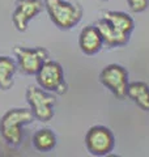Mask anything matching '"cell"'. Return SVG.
I'll return each mask as SVG.
<instances>
[{
	"mask_svg": "<svg viewBox=\"0 0 149 157\" xmlns=\"http://www.w3.org/2000/svg\"><path fill=\"white\" fill-rule=\"evenodd\" d=\"M103 20H106L114 29L126 36H130L133 29V20L131 16L123 12H106L103 14Z\"/></svg>",
	"mask_w": 149,
	"mask_h": 157,
	"instance_id": "cell-12",
	"label": "cell"
},
{
	"mask_svg": "<svg viewBox=\"0 0 149 157\" xmlns=\"http://www.w3.org/2000/svg\"><path fill=\"white\" fill-rule=\"evenodd\" d=\"M37 82L42 89L47 92H56L58 94H64L67 92V84L64 81L63 70L59 63L54 60H44L38 70Z\"/></svg>",
	"mask_w": 149,
	"mask_h": 157,
	"instance_id": "cell-3",
	"label": "cell"
},
{
	"mask_svg": "<svg viewBox=\"0 0 149 157\" xmlns=\"http://www.w3.org/2000/svg\"><path fill=\"white\" fill-rule=\"evenodd\" d=\"M14 54L17 56L18 66L21 68V71L28 73V75H36L43 64V62L47 60L48 58V52L42 47H16Z\"/></svg>",
	"mask_w": 149,
	"mask_h": 157,
	"instance_id": "cell-7",
	"label": "cell"
},
{
	"mask_svg": "<svg viewBox=\"0 0 149 157\" xmlns=\"http://www.w3.org/2000/svg\"><path fill=\"white\" fill-rule=\"evenodd\" d=\"M33 119V113L28 109H12L7 111L0 121V134L3 139L13 147L20 145L22 141V124L30 123Z\"/></svg>",
	"mask_w": 149,
	"mask_h": 157,
	"instance_id": "cell-1",
	"label": "cell"
},
{
	"mask_svg": "<svg viewBox=\"0 0 149 157\" xmlns=\"http://www.w3.org/2000/svg\"><path fill=\"white\" fill-rule=\"evenodd\" d=\"M14 72H16V63L13 59L0 56V89L8 90L12 86Z\"/></svg>",
	"mask_w": 149,
	"mask_h": 157,
	"instance_id": "cell-13",
	"label": "cell"
},
{
	"mask_svg": "<svg viewBox=\"0 0 149 157\" xmlns=\"http://www.w3.org/2000/svg\"><path fill=\"white\" fill-rule=\"evenodd\" d=\"M78 43H80V47L84 52L92 55V54H96L101 50L103 41L97 26H86L81 30Z\"/></svg>",
	"mask_w": 149,
	"mask_h": 157,
	"instance_id": "cell-9",
	"label": "cell"
},
{
	"mask_svg": "<svg viewBox=\"0 0 149 157\" xmlns=\"http://www.w3.org/2000/svg\"><path fill=\"white\" fill-rule=\"evenodd\" d=\"M86 148L94 156H105L114 147L113 132L102 126H94L88 131L85 137Z\"/></svg>",
	"mask_w": 149,
	"mask_h": 157,
	"instance_id": "cell-6",
	"label": "cell"
},
{
	"mask_svg": "<svg viewBox=\"0 0 149 157\" xmlns=\"http://www.w3.org/2000/svg\"><path fill=\"white\" fill-rule=\"evenodd\" d=\"M44 6L54 24L62 29H71L76 26L82 17L81 7L67 3L64 0H44Z\"/></svg>",
	"mask_w": 149,
	"mask_h": 157,
	"instance_id": "cell-2",
	"label": "cell"
},
{
	"mask_svg": "<svg viewBox=\"0 0 149 157\" xmlns=\"http://www.w3.org/2000/svg\"><path fill=\"white\" fill-rule=\"evenodd\" d=\"M127 96L136 102L140 109L149 111V86L143 81H135L128 84Z\"/></svg>",
	"mask_w": 149,
	"mask_h": 157,
	"instance_id": "cell-11",
	"label": "cell"
},
{
	"mask_svg": "<svg viewBox=\"0 0 149 157\" xmlns=\"http://www.w3.org/2000/svg\"><path fill=\"white\" fill-rule=\"evenodd\" d=\"M42 9H43V3L41 0H18L12 16L13 25L20 32L26 30L28 22L34 16H37Z\"/></svg>",
	"mask_w": 149,
	"mask_h": 157,
	"instance_id": "cell-8",
	"label": "cell"
},
{
	"mask_svg": "<svg viewBox=\"0 0 149 157\" xmlns=\"http://www.w3.org/2000/svg\"><path fill=\"white\" fill-rule=\"evenodd\" d=\"M99 81L110 89L114 96L119 100L127 97V88H128V75L123 67L118 64L106 66L99 75Z\"/></svg>",
	"mask_w": 149,
	"mask_h": 157,
	"instance_id": "cell-4",
	"label": "cell"
},
{
	"mask_svg": "<svg viewBox=\"0 0 149 157\" xmlns=\"http://www.w3.org/2000/svg\"><path fill=\"white\" fill-rule=\"evenodd\" d=\"M33 144L39 152L51 151L56 144V136L51 130L42 128L37 131L33 136Z\"/></svg>",
	"mask_w": 149,
	"mask_h": 157,
	"instance_id": "cell-14",
	"label": "cell"
},
{
	"mask_svg": "<svg viewBox=\"0 0 149 157\" xmlns=\"http://www.w3.org/2000/svg\"><path fill=\"white\" fill-rule=\"evenodd\" d=\"M127 3H128V6H130L132 12L139 13V12H143L147 9L149 0H127Z\"/></svg>",
	"mask_w": 149,
	"mask_h": 157,
	"instance_id": "cell-15",
	"label": "cell"
},
{
	"mask_svg": "<svg viewBox=\"0 0 149 157\" xmlns=\"http://www.w3.org/2000/svg\"><path fill=\"white\" fill-rule=\"evenodd\" d=\"M97 29H98L99 34H101L103 43H106V45L110 47L122 46L128 42V36L118 32L117 29H114L110 24L103 18L97 24Z\"/></svg>",
	"mask_w": 149,
	"mask_h": 157,
	"instance_id": "cell-10",
	"label": "cell"
},
{
	"mask_svg": "<svg viewBox=\"0 0 149 157\" xmlns=\"http://www.w3.org/2000/svg\"><path fill=\"white\" fill-rule=\"evenodd\" d=\"M26 98L30 104L33 115L41 122H47L52 118V106L55 104V97L47 94L43 89L37 86H29L26 90Z\"/></svg>",
	"mask_w": 149,
	"mask_h": 157,
	"instance_id": "cell-5",
	"label": "cell"
}]
</instances>
